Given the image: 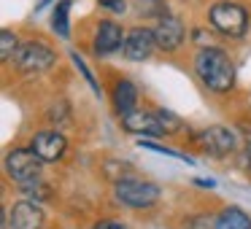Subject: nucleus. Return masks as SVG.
I'll use <instances>...</instances> for the list:
<instances>
[{
    "label": "nucleus",
    "instance_id": "7ed1b4c3",
    "mask_svg": "<svg viewBox=\"0 0 251 229\" xmlns=\"http://www.w3.org/2000/svg\"><path fill=\"white\" fill-rule=\"evenodd\" d=\"M116 200L125 207L141 210V207H151L159 200V186L149 183V181H138V178H119L114 186Z\"/></svg>",
    "mask_w": 251,
    "mask_h": 229
},
{
    "label": "nucleus",
    "instance_id": "0eeeda50",
    "mask_svg": "<svg viewBox=\"0 0 251 229\" xmlns=\"http://www.w3.org/2000/svg\"><path fill=\"white\" fill-rule=\"evenodd\" d=\"M125 30L119 27L116 22H111V19H103V22L98 24V30H95V41H92V51L98 57H108L114 54V51L125 49Z\"/></svg>",
    "mask_w": 251,
    "mask_h": 229
},
{
    "label": "nucleus",
    "instance_id": "412c9836",
    "mask_svg": "<svg viewBox=\"0 0 251 229\" xmlns=\"http://www.w3.org/2000/svg\"><path fill=\"white\" fill-rule=\"evenodd\" d=\"M141 148H149V151H157V154H165V157H176V159H184L186 164H195V159L192 157H186V154H181V151H173V148H165V146H157V143H149V140H141L138 143Z\"/></svg>",
    "mask_w": 251,
    "mask_h": 229
},
{
    "label": "nucleus",
    "instance_id": "39448f33",
    "mask_svg": "<svg viewBox=\"0 0 251 229\" xmlns=\"http://www.w3.org/2000/svg\"><path fill=\"white\" fill-rule=\"evenodd\" d=\"M41 164H44V159L33 148H17V151H8L6 157V173L19 183H27L41 175Z\"/></svg>",
    "mask_w": 251,
    "mask_h": 229
},
{
    "label": "nucleus",
    "instance_id": "a211bd4d",
    "mask_svg": "<svg viewBox=\"0 0 251 229\" xmlns=\"http://www.w3.org/2000/svg\"><path fill=\"white\" fill-rule=\"evenodd\" d=\"M157 119H159V124H162V132L165 135H173V132H178L181 127V119L173 114V111H168V108H157Z\"/></svg>",
    "mask_w": 251,
    "mask_h": 229
},
{
    "label": "nucleus",
    "instance_id": "2eb2a0df",
    "mask_svg": "<svg viewBox=\"0 0 251 229\" xmlns=\"http://www.w3.org/2000/svg\"><path fill=\"white\" fill-rule=\"evenodd\" d=\"M71 8L73 0H60L54 8H51V27L60 38H71Z\"/></svg>",
    "mask_w": 251,
    "mask_h": 229
},
{
    "label": "nucleus",
    "instance_id": "423d86ee",
    "mask_svg": "<svg viewBox=\"0 0 251 229\" xmlns=\"http://www.w3.org/2000/svg\"><path fill=\"white\" fill-rule=\"evenodd\" d=\"M197 143H200V148L208 154V157H229V154H235V148H238V137H235V132H229L227 127H208V130L200 132V137H197Z\"/></svg>",
    "mask_w": 251,
    "mask_h": 229
},
{
    "label": "nucleus",
    "instance_id": "a878e982",
    "mask_svg": "<svg viewBox=\"0 0 251 229\" xmlns=\"http://www.w3.org/2000/svg\"><path fill=\"white\" fill-rule=\"evenodd\" d=\"M46 3H49V0H38V3H35V8H33V11H35V14H38V11H41V8H44V6H46Z\"/></svg>",
    "mask_w": 251,
    "mask_h": 229
},
{
    "label": "nucleus",
    "instance_id": "ddd939ff",
    "mask_svg": "<svg viewBox=\"0 0 251 229\" xmlns=\"http://www.w3.org/2000/svg\"><path fill=\"white\" fill-rule=\"evenodd\" d=\"M111 97H114V108L119 116H127L135 111L138 105V89L132 81H127V78H122V81L114 84V92H111Z\"/></svg>",
    "mask_w": 251,
    "mask_h": 229
},
{
    "label": "nucleus",
    "instance_id": "9d476101",
    "mask_svg": "<svg viewBox=\"0 0 251 229\" xmlns=\"http://www.w3.org/2000/svg\"><path fill=\"white\" fill-rule=\"evenodd\" d=\"M154 38H157V46L162 51H176L181 44H184V24L176 17H159L157 27H154Z\"/></svg>",
    "mask_w": 251,
    "mask_h": 229
},
{
    "label": "nucleus",
    "instance_id": "1a4fd4ad",
    "mask_svg": "<svg viewBox=\"0 0 251 229\" xmlns=\"http://www.w3.org/2000/svg\"><path fill=\"white\" fill-rule=\"evenodd\" d=\"M38 205L41 202H35V200L14 202L11 213H8V227L11 229H41L44 227V210Z\"/></svg>",
    "mask_w": 251,
    "mask_h": 229
},
{
    "label": "nucleus",
    "instance_id": "20e7f679",
    "mask_svg": "<svg viewBox=\"0 0 251 229\" xmlns=\"http://www.w3.org/2000/svg\"><path fill=\"white\" fill-rule=\"evenodd\" d=\"M54 62H57L54 49L46 46L44 41H27V44H22L17 49V54H14V65L22 73H44V70H49Z\"/></svg>",
    "mask_w": 251,
    "mask_h": 229
},
{
    "label": "nucleus",
    "instance_id": "f257e3e1",
    "mask_svg": "<svg viewBox=\"0 0 251 229\" xmlns=\"http://www.w3.org/2000/svg\"><path fill=\"white\" fill-rule=\"evenodd\" d=\"M195 70L200 81L205 84L211 92H229L235 87V65L229 62L227 51L216 49V46H205L197 51L195 57Z\"/></svg>",
    "mask_w": 251,
    "mask_h": 229
},
{
    "label": "nucleus",
    "instance_id": "5701e85b",
    "mask_svg": "<svg viewBox=\"0 0 251 229\" xmlns=\"http://www.w3.org/2000/svg\"><path fill=\"white\" fill-rule=\"evenodd\" d=\"M92 229H127V224H122V221H98Z\"/></svg>",
    "mask_w": 251,
    "mask_h": 229
},
{
    "label": "nucleus",
    "instance_id": "393cba45",
    "mask_svg": "<svg viewBox=\"0 0 251 229\" xmlns=\"http://www.w3.org/2000/svg\"><path fill=\"white\" fill-rule=\"evenodd\" d=\"M246 164L251 167V140H249V146H246Z\"/></svg>",
    "mask_w": 251,
    "mask_h": 229
},
{
    "label": "nucleus",
    "instance_id": "f3484780",
    "mask_svg": "<svg viewBox=\"0 0 251 229\" xmlns=\"http://www.w3.org/2000/svg\"><path fill=\"white\" fill-rule=\"evenodd\" d=\"M135 8L141 17H168V6L162 0H135Z\"/></svg>",
    "mask_w": 251,
    "mask_h": 229
},
{
    "label": "nucleus",
    "instance_id": "4468645a",
    "mask_svg": "<svg viewBox=\"0 0 251 229\" xmlns=\"http://www.w3.org/2000/svg\"><path fill=\"white\" fill-rule=\"evenodd\" d=\"M213 229H251V218L240 207H224L213 218Z\"/></svg>",
    "mask_w": 251,
    "mask_h": 229
},
{
    "label": "nucleus",
    "instance_id": "6ab92c4d",
    "mask_svg": "<svg viewBox=\"0 0 251 229\" xmlns=\"http://www.w3.org/2000/svg\"><path fill=\"white\" fill-rule=\"evenodd\" d=\"M17 49H19L17 35H14L11 30H3V33H0V60L8 62L14 54H17Z\"/></svg>",
    "mask_w": 251,
    "mask_h": 229
},
{
    "label": "nucleus",
    "instance_id": "b1692460",
    "mask_svg": "<svg viewBox=\"0 0 251 229\" xmlns=\"http://www.w3.org/2000/svg\"><path fill=\"white\" fill-rule=\"evenodd\" d=\"M195 183L202 186V189H213V186H216V181H213V178H195Z\"/></svg>",
    "mask_w": 251,
    "mask_h": 229
},
{
    "label": "nucleus",
    "instance_id": "dca6fc26",
    "mask_svg": "<svg viewBox=\"0 0 251 229\" xmlns=\"http://www.w3.org/2000/svg\"><path fill=\"white\" fill-rule=\"evenodd\" d=\"M19 186H22V191L30 197V200H35V202H46V200L51 197L49 183H46V181H41V178L27 181V183H19Z\"/></svg>",
    "mask_w": 251,
    "mask_h": 229
},
{
    "label": "nucleus",
    "instance_id": "6e6552de",
    "mask_svg": "<svg viewBox=\"0 0 251 229\" xmlns=\"http://www.w3.org/2000/svg\"><path fill=\"white\" fill-rule=\"evenodd\" d=\"M154 46H157V38H154V30L149 27H132L127 30L125 38V57L132 62H143L151 57Z\"/></svg>",
    "mask_w": 251,
    "mask_h": 229
},
{
    "label": "nucleus",
    "instance_id": "9b49d317",
    "mask_svg": "<svg viewBox=\"0 0 251 229\" xmlns=\"http://www.w3.org/2000/svg\"><path fill=\"white\" fill-rule=\"evenodd\" d=\"M65 137H62V132L57 130H49V132H38V135L33 137V151L38 154L41 159L46 162H57V159L65 154Z\"/></svg>",
    "mask_w": 251,
    "mask_h": 229
},
{
    "label": "nucleus",
    "instance_id": "aec40b11",
    "mask_svg": "<svg viewBox=\"0 0 251 229\" xmlns=\"http://www.w3.org/2000/svg\"><path fill=\"white\" fill-rule=\"evenodd\" d=\"M71 60H73V65L78 68V73H81V76H84V81H87L89 87H92V92H95V94H100V92H103V89H100V84L95 81L92 70H89V68H87V62H84L81 57H78V51H71Z\"/></svg>",
    "mask_w": 251,
    "mask_h": 229
},
{
    "label": "nucleus",
    "instance_id": "f03ea898",
    "mask_svg": "<svg viewBox=\"0 0 251 229\" xmlns=\"http://www.w3.org/2000/svg\"><path fill=\"white\" fill-rule=\"evenodd\" d=\"M208 19H211L213 30L224 38H243L246 30H249V14H246L243 6L238 3H229V0H222V3H213L211 11H208Z\"/></svg>",
    "mask_w": 251,
    "mask_h": 229
},
{
    "label": "nucleus",
    "instance_id": "4be33fe9",
    "mask_svg": "<svg viewBox=\"0 0 251 229\" xmlns=\"http://www.w3.org/2000/svg\"><path fill=\"white\" fill-rule=\"evenodd\" d=\"M103 8H108V11H114V14H125V8H127V3L125 0H98Z\"/></svg>",
    "mask_w": 251,
    "mask_h": 229
},
{
    "label": "nucleus",
    "instance_id": "f8f14e48",
    "mask_svg": "<svg viewBox=\"0 0 251 229\" xmlns=\"http://www.w3.org/2000/svg\"><path fill=\"white\" fill-rule=\"evenodd\" d=\"M122 127L132 135H165L162 124L157 119V111L149 114V111H132V114L122 116Z\"/></svg>",
    "mask_w": 251,
    "mask_h": 229
}]
</instances>
